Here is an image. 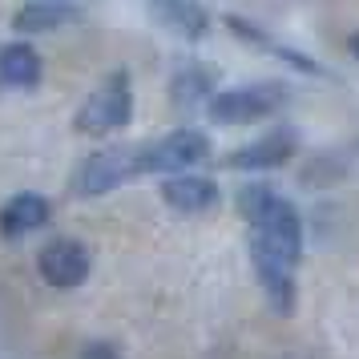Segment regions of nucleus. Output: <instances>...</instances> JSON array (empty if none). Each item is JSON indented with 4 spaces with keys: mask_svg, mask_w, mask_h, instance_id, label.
Here are the masks:
<instances>
[{
    "mask_svg": "<svg viewBox=\"0 0 359 359\" xmlns=\"http://www.w3.org/2000/svg\"><path fill=\"white\" fill-rule=\"evenodd\" d=\"M291 154H294V133L275 130L266 137H259L255 146H243L238 154H230L226 165H234V170H271V165H283Z\"/></svg>",
    "mask_w": 359,
    "mask_h": 359,
    "instance_id": "obj_9",
    "label": "nucleus"
},
{
    "mask_svg": "<svg viewBox=\"0 0 359 359\" xmlns=\"http://www.w3.org/2000/svg\"><path fill=\"white\" fill-rule=\"evenodd\" d=\"M149 13L158 25H165L170 33L186 36V41H202L210 33V13L198 0H149Z\"/></svg>",
    "mask_w": 359,
    "mask_h": 359,
    "instance_id": "obj_7",
    "label": "nucleus"
},
{
    "mask_svg": "<svg viewBox=\"0 0 359 359\" xmlns=\"http://www.w3.org/2000/svg\"><path fill=\"white\" fill-rule=\"evenodd\" d=\"M36 266H41L49 287L73 291V287H81L89 278V250L81 243H73V238H57V243H49L36 255Z\"/></svg>",
    "mask_w": 359,
    "mask_h": 359,
    "instance_id": "obj_6",
    "label": "nucleus"
},
{
    "mask_svg": "<svg viewBox=\"0 0 359 359\" xmlns=\"http://www.w3.org/2000/svg\"><path fill=\"white\" fill-rule=\"evenodd\" d=\"M137 174V149H101L77 170V194H109Z\"/></svg>",
    "mask_w": 359,
    "mask_h": 359,
    "instance_id": "obj_5",
    "label": "nucleus"
},
{
    "mask_svg": "<svg viewBox=\"0 0 359 359\" xmlns=\"http://www.w3.org/2000/svg\"><path fill=\"white\" fill-rule=\"evenodd\" d=\"M85 359H117V351L109 343H93V347H85Z\"/></svg>",
    "mask_w": 359,
    "mask_h": 359,
    "instance_id": "obj_14",
    "label": "nucleus"
},
{
    "mask_svg": "<svg viewBox=\"0 0 359 359\" xmlns=\"http://www.w3.org/2000/svg\"><path fill=\"white\" fill-rule=\"evenodd\" d=\"M210 158V137L198 130H174L162 142L137 149V174H174Z\"/></svg>",
    "mask_w": 359,
    "mask_h": 359,
    "instance_id": "obj_3",
    "label": "nucleus"
},
{
    "mask_svg": "<svg viewBox=\"0 0 359 359\" xmlns=\"http://www.w3.org/2000/svg\"><path fill=\"white\" fill-rule=\"evenodd\" d=\"M45 222H49V202L41 194H17L0 210V234L4 238H25V234L41 230Z\"/></svg>",
    "mask_w": 359,
    "mask_h": 359,
    "instance_id": "obj_10",
    "label": "nucleus"
},
{
    "mask_svg": "<svg viewBox=\"0 0 359 359\" xmlns=\"http://www.w3.org/2000/svg\"><path fill=\"white\" fill-rule=\"evenodd\" d=\"M162 198L178 214H202L218 202V186L202 174H178V178L162 182Z\"/></svg>",
    "mask_w": 359,
    "mask_h": 359,
    "instance_id": "obj_8",
    "label": "nucleus"
},
{
    "mask_svg": "<svg viewBox=\"0 0 359 359\" xmlns=\"http://www.w3.org/2000/svg\"><path fill=\"white\" fill-rule=\"evenodd\" d=\"M283 101H287V89L275 85V81L238 85V89L214 93L210 105H206V114H210V121H218V126H250V121L271 117Z\"/></svg>",
    "mask_w": 359,
    "mask_h": 359,
    "instance_id": "obj_2",
    "label": "nucleus"
},
{
    "mask_svg": "<svg viewBox=\"0 0 359 359\" xmlns=\"http://www.w3.org/2000/svg\"><path fill=\"white\" fill-rule=\"evenodd\" d=\"M33 4H61V8H77V13H81L85 0H33Z\"/></svg>",
    "mask_w": 359,
    "mask_h": 359,
    "instance_id": "obj_15",
    "label": "nucleus"
},
{
    "mask_svg": "<svg viewBox=\"0 0 359 359\" xmlns=\"http://www.w3.org/2000/svg\"><path fill=\"white\" fill-rule=\"evenodd\" d=\"M351 53L359 57V33H351Z\"/></svg>",
    "mask_w": 359,
    "mask_h": 359,
    "instance_id": "obj_16",
    "label": "nucleus"
},
{
    "mask_svg": "<svg viewBox=\"0 0 359 359\" xmlns=\"http://www.w3.org/2000/svg\"><path fill=\"white\" fill-rule=\"evenodd\" d=\"M0 81L4 85H17V89H33L41 81V57H36L33 45H4L0 49Z\"/></svg>",
    "mask_w": 359,
    "mask_h": 359,
    "instance_id": "obj_11",
    "label": "nucleus"
},
{
    "mask_svg": "<svg viewBox=\"0 0 359 359\" xmlns=\"http://www.w3.org/2000/svg\"><path fill=\"white\" fill-rule=\"evenodd\" d=\"M81 13L77 8H61V4H25L17 17H13V25H17L20 33H49V29H57V25H69V20H77Z\"/></svg>",
    "mask_w": 359,
    "mask_h": 359,
    "instance_id": "obj_12",
    "label": "nucleus"
},
{
    "mask_svg": "<svg viewBox=\"0 0 359 359\" xmlns=\"http://www.w3.org/2000/svg\"><path fill=\"white\" fill-rule=\"evenodd\" d=\"M210 89H214V77L198 65L182 69L178 77H174V101H178V105H194V101H202Z\"/></svg>",
    "mask_w": 359,
    "mask_h": 359,
    "instance_id": "obj_13",
    "label": "nucleus"
},
{
    "mask_svg": "<svg viewBox=\"0 0 359 359\" xmlns=\"http://www.w3.org/2000/svg\"><path fill=\"white\" fill-rule=\"evenodd\" d=\"M238 210L255 226V271L271 294L275 311H294V266L303 259V222L287 198H278L271 186H243Z\"/></svg>",
    "mask_w": 359,
    "mask_h": 359,
    "instance_id": "obj_1",
    "label": "nucleus"
},
{
    "mask_svg": "<svg viewBox=\"0 0 359 359\" xmlns=\"http://www.w3.org/2000/svg\"><path fill=\"white\" fill-rule=\"evenodd\" d=\"M130 114H133L130 77H126V73H114V77L77 109V130L81 133H114L130 121Z\"/></svg>",
    "mask_w": 359,
    "mask_h": 359,
    "instance_id": "obj_4",
    "label": "nucleus"
}]
</instances>
